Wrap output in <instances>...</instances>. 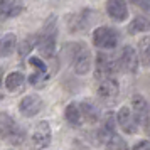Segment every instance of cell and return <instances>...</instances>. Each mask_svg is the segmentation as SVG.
I'll return each mask as SVG.
<instances>
[{
	"label": "cell",
	"instance_id": "16",
	"mask_svg": "<svg viewBox=\"0 0 150 150\" xmlns=\"http://www.w3.org/2000/svg\"><path fill=\"white\" fill-rule=\"evenodd\" d=\"M24 84H25V78H24L22 73H10V74L5 78V86H7V89L12 91V93L21 91Z\"/></svg>",
	"mask_w": 150,
	"mask_h": 150
},
{
	"label": "cell",
	"instance_id": "13",
	"mask_svg": "<svg viewBox=\"0 0 150 150\" xmlns=\"http://www.w3.org/2000/svg\"><path fill=\"white\" fill-rule=\"evenodd\" d=\"M116 120L120 123V127L125 133H135L137 132V120L135 116L132 115V110L128 106H122L120 111H118V116H116Z\"/></svg>",
	"mask_w": 150,
	"mask_h": 150
},
{
	"label": "cell",
	"instance_id": "26",
	"mask_svg": "<svg viewBox=\"0 0 150 150\" xmlns=\"http://www.w3.org/2000/svg\"><path fill=\"white\" fill-rule=\"evenodd\" d=\"M145 132H147V133H149V137H150V123L145 127Z\"/></svg>",
	"mask_w": 150,
	"mask_h": 150
},
{
	"label": "cell",
	"instance_id": "22",
	"mask_svg": "<svg viewBox=\"0 0 150 150\" xmlns=\"http://www.w3.org/2000/svg\"><path fill=\"white\" fill-rule=\"evenodd\" d=\"M35 46H37V35H29V37H25V41L19 46V56L21 57H25Z\"/></svg>",
	"mask_w": 150,
	"mask_h": 150
},
{
	"label": "cell",
	"instance_id": "3",
	"mask_svg": "<svg viewBox=\"0 0 150 150\" xmlns=\"http://www.w3.org/2000/svg\"><path fill=\"white\" fill-rule=\"evenodd\" d=\"M51 142V128H49L47 122H39L35 123L30 133H29L27 140V150H39L47 147Z\"/></svg>",
	"mask_w": 150,
	"mask_h": 150
},
{
	"label": "cell",
	"instance_id": "25",
	"mask_svg": "<svg viewBox=\"0 0 150 150\" xmlns=\"http://www.w3.org/2000/svg\"><path fill=\"white\" fill-rule=\"evenodd\" d=\"M132 150H150V145H149V142H140V143H137Z\"/></svg>",
	"mask_w": 150,
	"mask_h": 150
},
{
	"label": "cell",
	"instance_id": "6",
	"mask_svg": "<svg viewBox=\"0 0 150 150\" xmlns=\"http://www.w3.org/2000/svg\"><path fill=\"white\" fill-rule=\"evenodd\" d=\"M93 42L100 49H113L118 44V32L111 27H98L93 32Z\"/></svg>",
	"mask_w": 150,
	"mask_h": 150
},
{
	"label": "cell",
	"instance_id": "24",
	"mask_svg": "<svg viewBox=\"0 0 150 150\" xmlns=\"http://www.w3.org/2000/svg\"><path fill=\"white\" fill-rule=\"evenodd\" d=\"M130 4H132L133 7L140 8L142 12L150 14V0H130Z\"/></svg>",
	"mask_w": 150,
	"mask_h": 150
},
{
	"label": "cell",
	"instance_id": "19",
	"mask_svg": "<svg viewBox=\"0 0 150 150\" xmlns=\"http://www.w3.org/2000/svg\"><path fill=\"white\" fill-rule=\"evenodd\" d=\"M138 57L145 66H150V37H142L138 42Z\"/></svg>",
	"mask_w": 150,
	"mask_h": 150
},
{
	"label": "cell",
	"instance_id": "5",
	"mask_svg": "<svg viewBox=\"0 0 150 150\" xmlns=\"http://www.w3.org/2000/svg\"><path fill=\"white\" fill-rule=\"evenodd\" d=\"M118 61H115L110 54H105V52H100L96 56V62H95V74L96 78L101 81V79H106V78H111L118 71Z\"/></svg>",
	"mask_w": 150,
	"mask_h": 150
},
{
	"label": "cell",
	"instance_id": "14",
	"mask_svg": "<svg viewBox=\"0 0 150 150\" xmlns=\"http://www.w3.org/2000/svg\"><path fill=\"white\" fill-rule=\"evenodd\" d=\"M88 22H89V10L84 8L83 12H79V14H76L71 17L69 27H71L73 32H78V30H83L84 27H88Z\"/></svg>",
	"mask_w": 150,
	"mask_h": 150
},
{
	"label": "cell",
	"instance_id": "27",
	"mask_svg": "<svg viewBox=\"0 0 150 150\" xmlns=\"http://www.w3.org/2000/svg\"><path fill=\"white\" fill-rule=\"evenodd\" d=\"M0 79H2V68H0Z\"/></svg>",
	"mask_w": 150,
	"mask_h": 150
},
{
	"label": "cell",
	"instance_id": "23",
	"mask_svg": "<svg viewBox=\"0 0 150 150\" xmlns=\"http://www.w3.org/2000/svg\"><path fill=\"white\" fill-rule=\"evenodd\" d=\"M105 150H128V147H127V142H125L123 138L115 135L108 143H106V149Z\"/></svg>",
	"mask_w": 150,
	"mask_h": 150
},
{
	"label": "cell",
	"instance_id": "15",
	"mask_svg": "<svg viewBox=\"0 0 150 150\" xmlns=\"http://www.w3.org/2000/svg\"><path fill=\"white\" fill-rule=\"evenodd\" d=\"M17 44V37L15 34H5L0 37V57H5V56L12 54V51L15 49Z\"/></svg>",
	"mask_w": 150,
	"mask_h": 150
},
{
	"label": "cell",
	"instance_id": "2",
	"mask_svg": "<svg viewBox=\"0 0 150 150\" xmlns=\"http://www.w3.org/2000/svg\"><path fill=\"white\" fill-rule=\"evenodd\" d=\"M56 35H57V29H56V19L52 17L46 22L42 32L37 35V49L42 57H52L56 47Z\"/></svg>",
	"mask_w": 150,
	"mask_h": 150
},
{
	"label": "cell",
	"instance_id": "17",
	"mask_svg": "<svg viewBox=\"0 0 150 150\" xmlns=\"http://www.w3.org/2000/svg\"><path fill=\"white\" fill-rule=\"evenodd\" d=\"M79 111H81V115L84 116V120L89 123H95L98 122V118H100V111H98V108L96 106H93L91 103H81L79 105Z\"/></svg>",
	"mask_w": 150,
	"mask_h": 150
},
{
	"label": "cell",
	"instance_id": "21",
	"mask_svg": "<svg viewBox=\"0 0 150 150\" xmlns=\"http://www.w3.org/2000/svg\"><path fill=\"white\" fill-rule=\"evenodd\" d=\"M64 116H66V120H68L71 125H79L81 123V111H79V106L76 105V103H69L66 111H64Z\"/></svg>",
	"mask_w": 150,
	"mask_h": 150
},
{
	"label": "cell",
	"instance_id": "18",
	"mask_svg": "<svg viewBox=\"0 0 150 150\" xmlns=\"http://www.w3.org/2000/svg\"><path fill=\"white\" fill-rule=\"evenodd\" d=\"M115 137V122H113V116L108 115L106 116V120H105V123L101 125V130H100V138H101L103 142L105 140H111Z\"/></svg>",
	"mask_w": 150,
	"mask_h": 150
},
{
	"label": "cell",
	"instance_id": "12",
	"mask_svg": "<svg viewBox=\"0 0 150 150\" xmlns=\"http://www.w3.org/2000/svg\"><path fill=\"white\" fill-rule=\"evenodd\" d=\"M120 91V86L116 79L113 78H106V79H101L100 84H98V95L103 101H113Z\"/></svg>",
	"mask_w": 150,
	"mask_h": 150
},
{
	"label": "cell",
	"instance_id": "9",
	"mask_svg": "<svg viewBox=\"0 0 150 150\" xmlns=\"http://www.w3.org/2000/svg\"><path fill=\"white\" fill-rule=\"evenodd\" d=\"M42 108V100L37 95H29L24 96L19 103V111L24 116H34L37 115Z\"/></svg>",
	"mask_w": 150,
	"mask_h": 150
},
{
	"label": "cell",
	"instance_id": "10",
	"mask_svg": "<svg viewBox=\"0 0 150 150\" xmlns=\"http://www.w3.org/2000/svg\"><path fill=\"white\" fill-rule=\"evenodd\" d=\"M24 4L19 0H0V21L17 17L24 12Z\"/></svg>",
	"mask_w": 150,
	"mask_h": 150
},
{
	"label": "cell",
	"instance_id": "8",
	"mask_svg": "<svg viewBox=\"0 0 150 150\" xmlns=\"http://www.w3.org/2000/svg\"><path fill=\"white\" fill-rule=\"evenodd\" d=\"M132 106H133V116L138 123H143L145 127L150 123V105L147 100L140 95H135L132 98Z\"/></svg>",
	"mask_w": 150,
	"mask_h": 150
},
{
	"label": "cell",
	"instance_id": "4",
	"mask_svg": "<svg viewBox=\"0 0 150 150\" xmlns=\"http://www.w3.org/2000/svg\"><path fill=\"white\" fill-rule=\"evenodd\" d=\"M0 138L14 143V145H19L24 140V132L17 127L14 118L5 113L0 115Z\"/></svg>",
	"mask_w": 150,
	"mask_h": 150
},
{
	"label": "cell",
	"instance_id": "7",
	"mask_svg": "<svg viewBox=\"0 0 150 150\" xmlns=\"http://www.w3.org/2000/svg\"><path fill=\"white\" fill-rule=\"evenodd\" d=\"M118 68L125 73H135L138 69V54L132 46H125L118 57Z\"/></svg>",
	"mask_w": 150,
	"mask_h": 150
},
{
	"label": "cell",
	"instance_id": "11",
	"mask_svg": "<svg viewBox=\"0 0 150 150\" xmlns=\"http://www.w3.org/2000/svg\"><path fill=\"white\" fill-rule=\"evenodd\" d=\"M106 14L116 22H123L128 17V7L125 0H108L106 2Z\"/></svg>",
	"mask_w": 150,
	"mask_h": 150
},
{
	"label": "cell",
	"instance_id": "1",
	"mask_svg": "<svg viewBox=\"0 0 150 150\" xmlns=\"http://www.w3.org/2000/svg\"><path fill=\"white\" fill-rule=\"evenodd\" d=\"M64 51L69 54L73 69L76 74H86L91 69V52L86 44L83 42H74V44H68L64 46Z\"/></svg>",
	"mask_w": 150,
	"mask_h": 150
},
{
	"label": "cell",
	"instance_id": "20",
	"mask_svg": "<svg viewBox=\"0 0 150 150\" xmlns=\"http://www.w3.org/2000/svg\"><path fill=\"white\" fill-rule=\"evenodd\" d=\"M150 29V21L145 17H135L132 24L128 25V34H138V32H145Z\"/></svg>",
	"mask_w": 150,
	"mask_h": 150
}]
</instances>
